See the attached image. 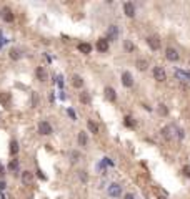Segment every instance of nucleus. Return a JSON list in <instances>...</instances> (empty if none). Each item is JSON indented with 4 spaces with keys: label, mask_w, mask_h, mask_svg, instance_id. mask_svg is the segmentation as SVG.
Masks as SVG:
<instances>
[{
    "label": "nucleus",
    "mask_w": 190,
    "mask_h": 199,
    "mask_svg": "<svg viewBox=\"0 0 190 199\" xmlns=\"http://www.w3.org/2000/svg\"><path fill=\"white\" fill-rule=\"evenodd\" d=\"M108 196H110V198H120V196H122V188H120L117 183L110 184L108 186Z\"/></svg>",
    "instance_id": "f257e3e1"
},
{
    "label": "nucleus",
    "mask_w": 190,
    "mask_h": 199,
    "mask_svg": "<svg viewBox=\"0 0 190 199\" xmlns=\"http://www.w3.org/2000/svg\"><path fill=\"white\" fill-rule=\"evenodd\" d=\"M39 133H40V135H43V136L52 135V126L47 123V121H40V123H39Z\"/></svg>",
    "instance_id": "f03ea898"
},
{
    "label": "nucleus",
    "mask_w": 190,
    "mask_h": 199,
    "mask_svg": "<svg viewBox=\"0 0 190 199\" xmlns=\"http://www.w3.org/2000/svg\"><path fill=\"white\" fill-rule=\"evenodd\" d=\"M147 45L150 46L152 50H158V48H160V38H158L157 35L147 37Z\"/></svg>",
    "instance_id": "7ed1b4c3"
},
{
    "label": "nucleus",
    "mask_w": 190,
    "mask_h": 199,
    "mask_svg": "<svg viewBox=\"0 0 190 199\" xmlns=\"http://www.w3.org/2000/svg\"><path fill=\"white\" fill-rule=\"evenodd\" d=\"M154 78L157 82H165L167 80V75H165V70L162 67H155L154 68Z\"/></svg>",
    "instance_id": "20e7f679"
},
{
    "label": "nucleus",
    "mask_w": 190,
    "mask_h": 199,
    "mask_svg": "<svg viewBox=\"0 0 190 199\" xmlns=\"http://www.w3.org/2000/svg\"><path fill=\"white\" fill-rule=\"evenodd\" d=\"M165 58L169 61H177L179 60V52L175 48H172V46H169V48L165 50Z\"/></svg>",
    "instance_id": "39448f33"
},
{
    "label": "nucleus",
    "mask_w": 190,
    "mask_h": 199,
    "mask_svg": "<svg viewBox=\"0 0 190 199\" xmlns=\"http://www.w3.org/2000/svg\"><path fill=\"white\" fill-rule=\"evenodd\" d=\"M10 103H12V95L10 93H7V91L0 93V105L5 106V108H10Z\"/></svg>",
    "instance_id": "423d86ee"
},
{
    "label": "nucleus",
    "mask_w": 190,
    "mask_h": 199,
    "mask_svg": "<svg viewBox=\"0 0 190 199\" xmlns=\"http://www.w3.org/2000/svg\"><path fill=\"white\" fill-rule=\"evenodd\" d=\"M175 76L179 80H182V82H190V71H185V70H180V68H177L175 71Z\"/></svg>",
    "instance_id": "0eeeda50"
},
{
    "label": "nucleus",
    "mask_w": 190,
    "mask_h": 199,
    "mask_svg": "<svg viewBox=\"0 0 190 199\" xmlns=\"http://www.w3.org/2000/svg\"><path fill=\"white\" fill-rule=\"evenodd\" d=\"M122 83H123V86H127V88H132L133 86V78H132V75H130L129 71H123L122 73Z\"/></svg>",
    "instance_id": "6e6552de"
},
{
    "label": "nucleus",
    "mask_w": 190,
    "mask_h": 199,
    "mask_svg": "<svg viewBox=\"0 0 190 199\" xmlns=\"http://www.w3.org/2000/svg\"><path fill=\"white\" fill-rule=\"evenodd\" d=\"M172 131H173V126L170 124V126H165V128H162V131H160V135L164 136L167 141H170V139L173 138V135H172Z\"/></svg>",
    "instance_id": "1a4fd4ad"
},
{
    "label": "nucleus",
    "mask_w": 190,
    "mask_h": 199,
    "mask_svg": "<svg viewBox=\"0 0 190 199\" xmlns=\"http://www.w3.org/2000/svg\"><path fill=\"white\" fill-rule=\"evenodd\" d=\"M107 35H108V40H110V42H115V40L118 38V28L115 27V25L108 27V32H107Z\"/></svg>",
    "instance_id": "9d476101"
},
{
    "label": "nucleus",
    "mask_w": 190,
    "mask_h": 199,
    "mask_svg": "<svg viewBox=\"0 0 190 199\" xmlns=\"http://www.w3.org/2000/svg\"><path fill=\"white\" fill-rule=\"evenodd\" d=\"M123 10H125L127 17H133V15H135V7H133L132 2H125V4H123Z\"/></svg>",
    "instance_id": "9b49d317"
},
{
    "label": "nucleus",
    "mask_w": 190,
    "mask_h": 199,
    "mask_svg": "<svg viewBox=\"0 0 190 199\" xmlns=\"http://www.w3.org/2000/svg\"><path fill=\"white\" fill-rule=\"evenodd\" d=\"M97 50L98 52H107L108 50V40L107 38H100L97 42Z\"/></svg>",
    "instance_id": "f8f14e48"
},
{
    "label": "nucleus",
    "mask_w": 190,
    "mask_h": 199,
    "mask_svg": "<svg viewBox=\"0 0 190 199\" xmlns=\"http://www.w3.org/2000/svg\"><path fill=\"white\" fill-rule=\"evenodd\" d=\"M32 181H33V174L30 173V171H23V173H22V183H23V184H30Z\"/></svg>",
    "instance_id": "ddd939ff"
},
{
    "label": "nucleus",
    "mask_w": 190,
    "mask_h": 199,
    "mask_svg": "<svg viewBox=\"0 0 190 199\" xmlns=\"http://www.w3.org/2000/svg\"><path fill=\"white\" fill-rule=\"evenodd\" d=\"M2 18H4L5 22H8V23L14 22V13H12L10 8H4V10H2Z\"/></svg>",
    "instance_id": "4468645a"
},
{
    "label": "nucleus",
    "mask_w": 190,
    "mask_h": 199,
    "mask_svg": "<svg viewBox=\"0 0 190 199\" xmlns=\"http://www.w3.org/2000/svg\"><path fill=\"white\" fill-rule=\"evenodd\" d=\"M105 96H107L108 101H115V100H117L115 90H114V88H110V86H107V88H105Z\"/></svg>",
    "instance_id": "2eb2a0df"
},
{
    "label": "nucleus",
    "mask_w": 190,
    "mask_h": 199,
    "mask_svg": "<svg viewBox=\"0 0 190 199\" xmlns=\"http://www.w3.org/2000/svg\"><path fill=\"white\" fill-rule=\"evenodd\" d=\"M82 85H83L82 76H79V75H73V76H72V86H73V88H82Z\"/></svg>",
    "instance_id": "dca6fc26"
},
{
    "label": "nucleus",
    "mask_w": 190,
    "mask_h": 199,
    "mask_svg": "<svg viewBox=\"0 0 190 199\" xmlns=\"http://www.w3.org/2000/svg\"><path fill=\"white\" fill-rule=\"evenodd\" d=\"M77 139H79V144H80V146H87V144H89V138H87V133H83V131H80V133H79Z\"/></svg>",
    "instance_id": "f3484780"
},
{
    "label": "nucleus",
    "mask_w": 190,
    "mask_h": 199,
    "mask_svg": "<svg viewBox=\"0 0 190 199\" xmlns=\"http://www.w3.org/2000/svg\"><path fill=\"white\" fill-rule=\"evenodd\" d=\"M37 78H39L40 82H45V80H47V71H45V68H42V67L37 68Z\"/></svg>",
    "instance_id": "a211bd4d"
},
{
    "label": "nucleus",
    "mask_w": 190,
    "mask_h": 199,
    "mask_svg": "<svg viewBox=\"0 0 190 199\" xmlns=\"http://www.w3.org/2000/svg\"><path fill=\"white\" fill-rule=\"evenodd\" d=\"M137 68H139L140 71H144V70H147V67H148V61L147 60H144V58H140V60H137Z\"/></svg>",
    "instance_id": "6ab92c4d"
},
{
    "label": "nucleus",
    "mask_w": 190,
    "mask_h": 199,
    "mask_svg": "<svg viewBox=\"0 0 190 199\" xmlns=\"http://www.w3.org/2000/svg\"><path fill=\"white\" fill-rule=\"evenodd\" d=\"M79 50H80V52H82V53L89 55L90 52H92V46H90L89 43H80V45H79Z\"/></svg>",
    "instance_id": "aec40b11"
},
{
    "label": "nucleus",
    "mask_w": 190,
    "mask_h": 199,
    "mask_svg": "<svg viewBox=\"0 0 190 199\" xmlns=\"http://www.w3.org/2000/svg\"><path fill=\"white\" fill-rule=\"evenodd\" d=\"M87 126H89L90 133H93V135H97V133H98V126H97L95 123H93L92 120H89V121H87Z\"/></svg>",
    "instance_id": "412c9836"
},
{
    "label": "nucleus",
    "mask_w": 190,
    "mask_h": 199,
    "mask_svg": "<svg viewBox=\"0 0 190 199\" xmlns=\"http://www.w3.org/2000/svg\"><path fill=\"white\" fill-rule=\"evenodd\" d=\"M22 55H20V50H17V48H12L10 50V58L12 60H18Z\"/></svg>",
    "instance_id": "4be33fe9"
},
{
    "label": "nucleus",
    "mask_w": 190,
    "mask_h": 199,
    "mask_svg": "<svg viewBox=\"0 0 190 199\" xmlns=\"http://www.w3.org/2000/svg\"><path fill=\"white\" fill-rule=\"evenodd\" d=\"M80 101H82L83 105H89L90 103V95L89 93H80Z\"/></svg>",
    "instance_id": "5701e85b"
},
{
    "label": "nucleus",
    "mask_w": 190,
    "mask_h": 199,
    "mask_svg": "<svg viewBox=\"0 0 190 199\" xmlns=\"http://www.w3.org/2000/svg\"><path fill=\"white\" fill-rule=\"evenodd\" d=\"M17 153H18V143L12 141L10 143V154H17Z\"/></svg>",
    "instance_id": "b1692460"
},
{
    "label": "nucleus",
    "mask_w": 190,
    "mask_h": 199,
    "mask_svg": "<svg viewBox=\"0 0 190 199\" xmlns=\"http://www.w3.org/2000/svg\"><path fill=\"white\" fill-rule=\"evenodd\" d=\"M158 113H160L162 116H167V114H169V110H167L165 105H158Z\"/></svg>",
    "instance_id": "393cba45"
},
{
    "label": "nucleus",
    "mask_w": 190,
    "mask_h": 199,
    "mask_svg": "<svg viewBox=\"0 0 190 199\" xmlns=\"http://www.w3.org/2000/svg\"><path fill=\"white\" fill-rule=\"evenodd\" d=\"M17 166H18V163H17V161H12V163L8 164V168H10V171H15V169H17Z\"/></svg>",
    "instance_id": "a878e982"
},
{
    "label": "nucleus",
    "mask_w": 190,
    "mask_h": 199,
    "mask_svg": "<svg viewBox=\"0 0 190 199\" xmlns=\"http://www.w3.org/2000/svg\"><path fill=\"white\" fill-rule=\"evenodd\" d=\"M79 158H80V153H77V151H73L72 153V161L75 163V161H79Z\"/></svg>",
    "instance_id": "bb28decb"
},
{
    "label": "nucleus",
    "mask_w": 190,
    "mask_h": 199,
    "mask_svg": "<svg viewBox=\"0 0 190 199\" xmlns=\"http://www.w3.org/2000/svg\"><path fill=\"white\" fill-rule=\"evenodd\" d=\"M125 124H127V126H130V128L133 126V123H132V118H130V116H127V118H125Z\"/></svg>",
    "instance_id": "cd10ccee"
},
{
    "label": "nucleus",
    "mask_w": 190,
    "mask_h": 199,
    "mask_svg": "<svg viewBox=\"0 0 190 199\" xmlns=\"http://www.w3.org/2000/svg\"><path fill=\"white\" fill-rule=\"evenodd\" d=\"M183 174H185L187 178H190V166H185V168H183Z\"/></svg>",
    "instance_id": "c85d7f7f"
},
{
    "label": "nucleus",
    "mask_w": 190,
    "mask_h": 199,
    "mask_svg": "<svg viewBox=\"0 0 190 199\" xmlns=\"http://www.w3.org/2000/svg\"><path fill=\"white\" fill-rule=\"evenodd\" d=\"M125 48L129 50V52H132V50H133V45H132L130 42H125Z\"/></svg>",
    "instance_id": "c756f323"
},
{
    "label": "nucleus",
    "mask_w": 190,
    "mask_h": 199,
    "mask_svg": "<svg viewBox=\"0 0 190 199\" xmlns=\"http://www.w3.org/2000/svg\"><path fill=\"white\" fill-rule=\"evenodd\" d=\"M80 179H82V181H87V174H85V171H80Z\"/></svg>",
    "instance_id": "7c9ffc66"
},
{
    "label": "nucleus",
    "mask_w": 190,
    "mask_h": 199,
    "mask_svg": "<svg viewBox=\"0 0 190 199\" xmlns=\"http://www.w3.org/2000/svg\"><path fill=\"white\" fill-rule=\"evenodd\" d=\"M37 103H39V100H37V93H33V106H37Z\"/></svg>",
    "instance_id": "2f4dec72"
},
{
    "label": "nucleus",
    "mask_w": 190,
    "mask_h": 199,
    "mask_svg": "<svg viewBox=\"0 0 190 199\" xmlns=\"http://www.w3.org/2000/svg\"><path fill=\"white\" fill-rule=\"evenodd\" d=\"M179 138H180V139L183 138V129H179Z\"/></svg>",
    "instance_id": "473e14b6"
},
{
    "label": "nucleus",
    "mask_w": 190,
    "mask_h": 199,
    "mask_svg": "<svg viewBox=\"0 0 190 199\" xmlns=\"http://www.w3.org/2000/svg\"><path fill=\"white\" fill-rule=\"evenodd\" d=\"M125 199H133V194H125Z\"/></svg>",
    "instance_id": "72a5a7b5"
},
{
    "label": "nucleus",
    "mask_w": 190,
    "mask_h": 199,
    "mask_svg": "<svg viewBox=\"0 0 190 199\" xmlns=\"http://www.w3.org/2000/svg\"><path fill=\"white\" fill-rule=\"evenodd\" d=\"M4 173V168H2V164H0V174Z\"/></svg>",
    "instance_id": "f704fd0d"
},
{
    "label": "nucleus",
    "mask_w": 190,
    "mask_h": 199,
    "mask_svg": "<svg viewBox=\"0 0 190 199\" xmlns=\"http://www.w3.org/2000/svg\"><path fill=\"white\" fill-rule=\"evenodd\" d=\"M158 199H167V198H164V196H160V198H158Z\"/></svg>",
    "instance_id": "c9c22d12"
}]
</instances>
